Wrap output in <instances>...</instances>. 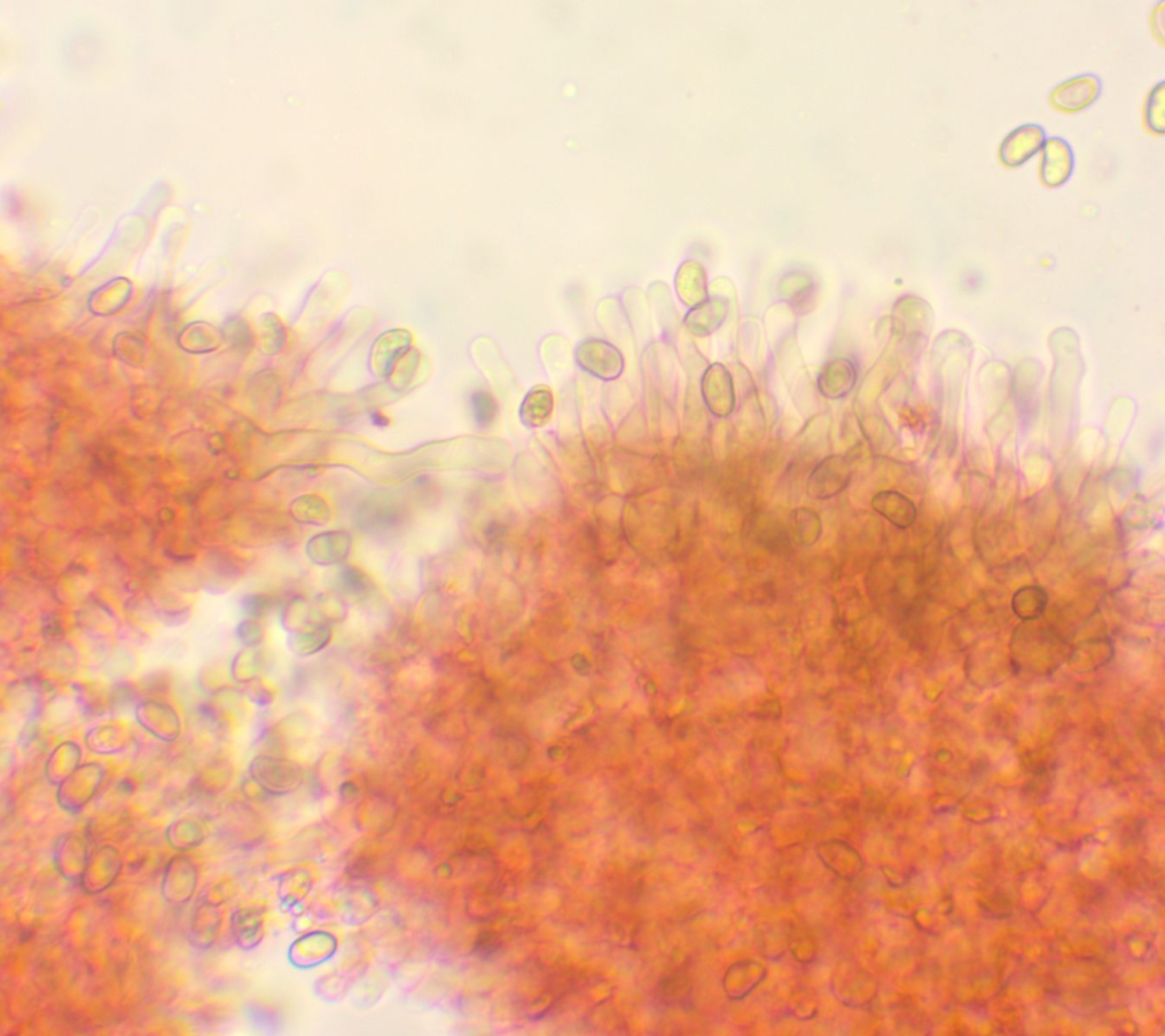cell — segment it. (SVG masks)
<instances>
[{"label": "cell", "instance_id": "obj_4", "mask_svg": "<svg viewBox=\"0 0 1165 1036\" xmlns=\"http://www.w3.org/2000/svg\"><path fill=\"white\" fill-rule=\"evenodd\" d=\"M1075 153L1066 139L1051 137L1043 147L1040 175L1047 186L1058 187L1066 184L1073 176Z\"/></svg>", "mask_w": 1165, "mask_h": 1036}, {"label": "cell", "instance_id": "obj_2", "mask_svg": "<svg viewBox=\"0 0 1165 1036\" xmlns=\"http://www.w3.org/2000/svg\"><path fill=\"white\" fill-rule=\"evenodd\" d=\"M1101 89V78L1097 74H1079L1053 88L1050 97L1051 103L1061 111H1083L1097 100Z\"/></svg>", "mask_w": 1165, "mask_h": 1036}, {"label": "cell", "instance_id": "obj_1", "mask_svg": "<svg viewBox=\"0 0 1165 1036\" xmlns=\"http://www.w3.org/2000/svg\"><path fill=\"white\" fill-rule=\"evenodd\" d=\"M852 478L850 463L841 457H830L811 471L807 480V494L812 500L828 501L849 488Z\"/></svg>", "mask_w": 1165, "mask_h": 1036}, {"label": "cell", "instance_id": "obj_3", "mask_svg": "<svg viewBox=\"0 0 1165 1036\" xmlns=\"http://www.w3.org/2000/svg\"><path fill=\"white\" fill-rule=\"evenodd\" d=\"M1046 130L1043 125L1026 123L1012 130L1002 141L999 147L1000 160L1007 167L1022 166L1042 151L1046 143Z\"/></svg>", "mask_w": 1165, "mask_h": 1036}, {"label": "cell", "instance_id": "obj_9", "mask_svg": "<svg viewBox=\"0 0 1165 1036\" xmlns=\"http://www.w3.org/2000/svg\"><path fill=\"white\" fill-rule=\"evenodd\" d=\"M1165 83L1160 81L1155 84L1151 92H1149L1146 101V124L1148 128L1156 133H1164L1165 130Z\"/></svg>", "mask_w": 1165, "mask_h": 1036}, {"label": "cell", "instance_id": "obj_8", "mask_svg": "<svg viewBox=\"0 0 1165 1036\" xmlns=\"http://www.w3.org/2000/svg\"><path fill=\"white\" fill-rule=\"evenodd\" d=\"M752 530L758 543L765 546H785L789 541V531L771 517L760 516L753 519Z\"/></svg>", "mask_w": 1165, "mask_h": 1036}, {"label": "cell", "instance_id": "obj_7", "mask_svg": "<svg viewBox=\"0 0 1165 1036\" xmlns=\"http://www.w3.org/2000/svg\"><path fill=\"white\" fill-rule=\"evenodd\" d=\"M469 407L477 427L490 428L497 419L498 406L494 396L484 389H476L469 396Z\"/></svg>", "mask_w": 1165, "mask_h": 1036}, {"label": "cell", "instance_id": "obj_6", "mask_svg": "<svg viewBox=\"0 0 1165 1036\" xmlns=\"http://www.w3.org/2000/svg\"><path fill=\"white\" fill-rule=\"evenodd\" d=\"M789 527L796 543L803 547L816 544L823 531L822 519L809 508L795 509L789 516Z\"/></svg>", "mask_w": 1165, "mask_h": 1036}, {"label": "cell", "instance_id": "obj_5", "mask_svg": "<svg viewBox=\"0 0 1165 1036\" xmlns=\"http://www.w3.org/2000/svg\"><path fill=\"white\" fill-rule=\"evenodd\" d=\"M871 507L895 527L906 529L917 520V507L913 502L896 491H881L872 498Z\"/></svg>", "mask_w": 1165, "mask_h": 1036}]
</instances>
